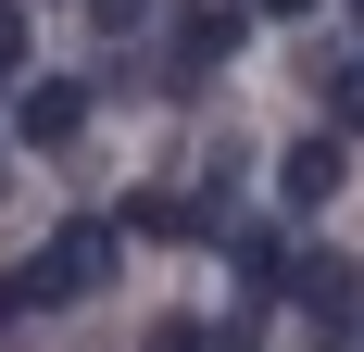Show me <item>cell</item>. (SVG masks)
<instances>
[{"instance_id":"cell-2","label":"cell","mask_w":364,"mask_h":352,"mask_svg":"<svg viewBox=\"0 0 364 352\" xmlns=\"http://www.w3.org/2000/svg\"><path fill=\"white\" fill-rule=\"evenodd\" d=\"M13 126H26V151H63L75 126H88V101H75V76H38L26 101H13Z\"/></svg>"},{"instance_id":"cell-9","label":"cell","mask_w":364,"mask_h":352,"mask_svg":"<svg viewBox=\"0 0 364 352\" xmlns=\"http://www.w3.org/2000/svg\"><path fill=\"white\" fill-rule=\"evenodd\" d=\"M26 302H38V264H0V327L26 315Z\"/></svg>"},{"instance_id":"cell-10","label":"cell","mask_w":364,"mask_h":352,"mask_svg":"<svg viewBox=\"0 0 364 352\" xmlns=\"http://www.w3.org/2000/svg\"><path fill=\"white\" fill-rule=\"evenodd\" d=\"M252 13H277V26H301V13H314V0H252Z\"/></svg>"},{"instance_id":"cell-4","label":"cell","mask_w":364,"mask_h":352,"mask_svg":"<svg viewBox=\"0 0 364 352\" xmlns=\"http://www.w3.org/2000/svg\"><path fill=\"white\" fill-rule=\"evenodd\" d=\"M301 302H314L327 327H352V302H364V264H352V252H314V264H301Z\"/></svg>"},{"instance_id":"cell-11","label":"cell","mask_w":364,"mask_h":352,"mask_svg":"<svg viewBox=\"0 0 364 352\" xmlns=\"http://www.w3.org/2000/svg\"><path fill=\"white\" fill-rule=\"evenodd\" d=\"M214 352H252V327H226V340H214Z\"/></svg>"},{"instance_id":"cell-7","label":"cell","mask_w":364,"mask_h":352,"mask_svg":"<svg viewBox=\"0 0 364 352\" xmlns=\"http://www.w3.org/2000/svg\"><path fill=\"white\" fill-rule=\"evenodd\" d=\"M314 88H327V113H339V126H364V51H352V63H327Z\"/></svg>"},{"instance_id":"cell-6","label":"cell","mask_w":364,"mask_h":352,"mask_svg":"<svg viewBox=\"0 0 364 352\" xmlns=\"http://www.w3.org/2000/svg\"><path fill=\"white\" fill-rule=\"evenodd\" d=\"M226 264H239V277H289V252H277V227H239V239H226Z\"/></svg>"},{"instance_id":"cell-3","label":"cell","mask_w":364,"mask_h":352,"mask_svg":"<svg viewBox=\"0 0 364 352\" xmlns=\"http://www.w3.org/2000/svg\"><path fill=\"white\" fill-rule=\"evenodd\" d=\"M277 202H289V214L339 202V139H289V164H277Z\"/></svg>"},{"instance_id":"cell-5","label":"cell","mask_w":364,"mask_h":352,"mask_svg":"<svg viewBox=\"0 0 364 352\" xmlns=\"http://www.w3.org/2000/svg\"><path fill=\"white\" fill-rule=\"evenodd\" d=\"M226 38H239V13H226V0H201V13L176 26V76H214V63H226Z\"/></svg>"},{"instance_id":"cell-1","label":"cell","mask_w":364,"mask_h":352,"mask_svg":"<svg viewBox=\"0 0 364 352\" xmlns=\"http://www.w3.org/2000/svg\"><path fill=\"white\" fill-rule=\"evenodd\" d=\"M88 289H113V227H63L38 252V302H88Z\"/></svg>"},{"instance_id":"cell-8","label":"cell","mask_w":364,"mask_h":352,"mask_svg":"<svg viewBox=\"0 0 364 352\" xmlns=\"http://www.w3.org/2000/svg\"><path fill=\"white\" fill-rule=\"evenodd\" d=\"M0 76H26V0H0Z\"/></svg>"}]
</instances>
